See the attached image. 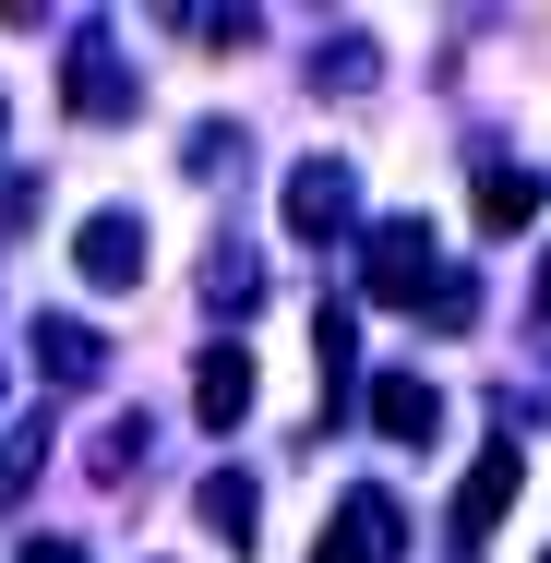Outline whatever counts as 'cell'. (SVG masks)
Returning a JSON list of instances; mask_svg holds the SVG:
<instances>
[{"label": "cell", "instance_id": "cell-1", "mask_svg": "<svg viewBox=\"0 0 551 563\" xmlns=\"http://www.w3.org/2000/svg\"><path fill=\"white\" fill-rule=\"evenodd\" d=\"M432 276H443L432 217H372V228H360V288H372L384 312H420V300H432Z\"/></svg>", "mask_w": 551, "mask_h": 563}, {"label": "cell", "instance_id": "cell-2", "mask_svg": "<svg viewBox=\"0 0 551 563\" xmlns=\"http://www.w3.org/2000/svg\"><path fill=\"white\" fill-rule=\"evenodd\" d=\"M348 228H360V168H348V156H300V168H288V240L324 252Z\"/></svg>", "mask_w": 551, "mask_h": 563}, {"label": "cell", "instance_id": "cell-3", "mask_svg": "<svg viewBox=\"0 0 551 563\" xmlns=\"http://www.w3.org/2000/svg\"><path fill=\"white\" fill-rule=\"evenodd\" d=\"M516 492H528V455H516V444H492L467 479H455V516H443V528H455V552H480V540L516 516Z\"/></svg>", "mask_w": 551, "mask_h": 563}, {"label": "cell", "instance_id": "cell-4", "mask_svg": "<svg viewBox=\"0 0 551 563\" xmlns=\"http://www.w3.org/2000/svg\"><path fill=\"white\" fill-rule=\"evenodd\" d=\"M144 252H156V240H144V217H85L73 228V264H85V288H144Z\"/></svg>", "mask_w": 551, "mask_h": 563}, {"label": "cell", "instance_id": "cell-5", "mask_svg": "<svg viewBox=\"0 0 551 563\" xmlns=\"http://www.w3.org/2000/svg\"><path fill=\"white\" fill-rule=\"evenodd\" d=\"M132 97H144V85L120 73V60H109V48H97V36H85V48L60 60V109H73V120H120V109H132Z\"/></svg>", "mask_w": 551, "mask_h": 563}, {"label": "cell", "instance_id": "cell-6", "mask_svg": "<svg viewBox=\"0 0 551 563\" xmlns=\"http://www.w3.org/2000/svg\"><path fill=\"white\" fill-rule=\"evenodd\" d=\"M312 563H396V504H384V492H348Z\"/></svg>", "mask_w": 551, "mask_h": 563}, {"label": "cell", "instance_id": "cell-7", "mask_svg": "<svg viewBox=\"0 0 551 563\" xmlns=\"http://www.w3.org/2000/svg\"><path fill=\"white\" fill-rule=\"evenodd\" d=\"M372 432H384V444H432V432H443V396L420 384V372H384V384H372Z\"/></svg>", "mask_w": 551, "mask_h": 563}, {"label": "cell", "instance_id": "cell-8", "mask_svg": "<svg viewBox=\"0 0 551 563\" xmlns=\"http://www.w3.org/2000/svg\"><path fill=\"white\" fill-rule=\"evenodd\" d=\"M540 192H551V180H540V168H528V156H492L467 205H480V228L504 240V228H528V217H540Z\"/></svg>", "mask_w": 551, "mask_h": 563}, {"label": "cell", "instance_id": "cell-9", "mask_svg": "<svg viewBox=\"0 0 551 563\" xmlns=\"http://www.w3.org/2000/svg\"><path fill=\"white\" fill-rule=\"evenodd\" d=\"M192 408H205V432L252 420V347H205V372H192Z\"/></svg>", "mask_w": 551, "mask_h": 563}, {"label": "cell", "instance_id": "cell-10", "mask_svg": "<svg viewBox=\"0 0 551 563\" xmlns=\"http://www.w3.org/2000/svg\"><path fill=\"white\" fill-rule=\"evenodd\" d=\"M36 372H48V384H97V372H109V347H97V324L48 312V324H36Z\"/></svg>", "mask_w": 551, "mask_h": 563}, {"label": "cell", "instance_id": "cell-11", "mask_svg": "<svg viewBox=\"0 0 551 563\" xmlns=\"http://www.w3.org/2000/svg\"><path fill=\"white\" fill-rule=\"evenodd\" d=\"M312 384H324V420L348 408V384H360V336H348V312H335V300L312 312Z\"/></svg>", "mask_w": 551, "mask_h": 563}, {"label": "cell", "instance_id": "cell-12", "mask_svg": "<svg viewBox=\"0 0 551 563\" xmlns=\"http://www.w3.org/2000/svg\"><path fill=\"white\" fill-rule=\"evenodd\" d=\"M192 516H205V528H217L228 552H240V540H252V528H264V492H252V479H240V467H217V479H205V492H192Z\"/></svg>", "mask_w": 551, "mask_h": 563}, {"label": "cell", "instance_id": "cell-13", "mask_svg": "<svg viewBox=\"0 0 551 563\" xmlns=\"http://www.w3.org/2000/svg\"><path fill=\"white\" fill-rule=\"evenodd\" d=\"M144 444H156V420H144V408H120L109 432H97V479H132V467H144Z\"/></svg>", "mask_w": 551, "mask_h": 563}, {"label": "cell", "instance_id": "cell-14", "mask_svg": "<svg viewBox=\"0 0 551 563\" xmlns=\"http://www.w3.org/2000/svg\"><path fill=\"white\" fill-rule=\"evenodd\" d=\"M36 467H48V420H24V432H12V455H0V504H24V492H36Z\"/></svg>", "mask_w": 551, "mask_h": 563}, {"label": "cell", "instance_id": "cell-15", "mask_svg": "<svg viewBox=\"0 0 551 563\" xmlns=\"http://www.w3.org/2000/svg\"><path fill=\"white\" fill-rule=\"evenodd\" d=\"M372 73H384V60H372V48H360V36H335V60H312V85H335V97H360V85H372Z\"/></svg>", "mask_w": 551, "mask_h": 563}, {"label": "cell", "instance_id": "cell-16", "mask_svg": "<svg viewBox=\"0 0 551 563\" xmlns=\"http://www.w3.org/2000/svg\"><path fill=\"white\" fill-rule=\"evenodd\" d=\"M420 312H432L443 336H455V324H467V312H480V276H455V264H443V276H432V300H420Z\"/></svg>", "mask_w": 551, "mask_h": 563}, {"label": "cell", "instance_id": "cell-17", "mask_svg": "<svg viewBox=\"0 0 551 563\" xmlns=\"http://www.w3.org/2000/svg\"><path fill=\"white\" fill-rule=\"evenodd\" d=\"M24 563H85V540H24Z\"/></svg>", "mask_w": 551, "mask_h": 563}, {"label": "cell", "instance_id": "cell-18", "mask_svg": "<svg viewBox=\"0 0 551 563\" xmlns=\"http://www.w3.org/2000/svg\"><path fill=\"white\" fill-rule=\"evenodd\" d=\"M540 324H551V264H540Z\"/></svg>", "mask_w": 551, "mask_h": 563}]
</instances>
